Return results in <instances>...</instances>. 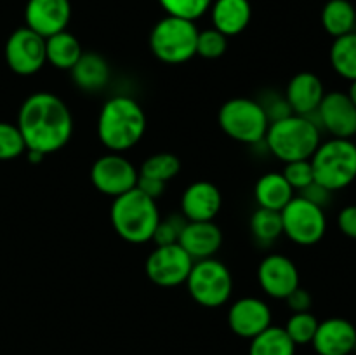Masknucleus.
Listing matches in <instances>:
<instances>
[{
    "mask_svg": "<svg viewBox=\"0 0 356 355\" xmlns=\"http://www.w3.org/2000/svg\"><path fill=\"white\" fill-rule=\"evenodd\" d=\"M228 49V37L216 28L198 31L197 56L204 59H219Z\"/></svg>",
    "mask_w": 356,
    "mask_h": 355,
    "instance_id": "obj_32",
    "label": "nucleus"
},
{
    "mask_svg": "<svg viewBox=\"0 0 356 355\" xmlns=\"http://www.w3.org/2000/svg\"><path fill=\"white\" fill-rule=\"evenodd\" d=\"M284 235L298 246L318 244L327 233L325 209L312 204L302 195H296L280 211Z\"/></svg>",
    "mask_w": 356,
    "mask_h": 355,
    "instance_id": "obj_9",
    "label": "nucleus"
},
{
    "mask_svg": "<svg viewBox=\"0 0 356 355\" xmlns=\"http://www.w3.org/2000/svg\"><path fill=\"white\" fill-rule=\"evenodd\" d=\"M165 187H167V183H162V181L152 180V178H145V176H139L138 184H136V188H139L143 194H146L148 197L155 198V200L163 194V191H165Z\"/></svg>",
    "mask_w": 356,
    "mask_h": 355,
    "instance_id": "obj_40",
    "label": "nucleus"
},
{
    "mask_svg": "<svg viewBox=\"0 0 356 355\" xmlns=\"http://www.w3.org/2000/svg\"><path fill=\"white\" fill-rule=\"evenodd\" d=\"M318 324V319L312 312H298L289 317L284 329L296 347H299V345H312Z\"/></svg>",
    "mask_w": 356,
    "mask_h": 355,
    "instance_id": "obj_30",
    "label": "nucleus"
},
{
    "mask_svg": "<svg viewBox=\"0 0 356 355\" xmlns=\"http://www.w3.org/2000/svg\"><path fill=\"white\" fill-rule=\"evenodd\" d=\"M139 169L124 157V153L108 152L94 160L90 167V181L99 194L106 197H118L136 188Z\"/></svg>",
    "mask_w": 356,
    "mask_h": 355,
    "instance_id": "obj_10",
    "label": "nucleus"
},
{
    "mask_svg": "<svg viewBox=\"0 0 356 355\" xmlns=\"http://www.w3.org/2000/svg\"><path fill=\"white\" fill-rule=\"evenodd\" d=\"M250 233L259 246L270 247L284 235L282 216L278 211L257 207L250 216Z\"/></svg>",
    "mask_w": 356,
    "mask_h": 355,
    "instance_id": "obj_28",
    "label": "nucleus"
},
{
    "mask_svg": "<svg viewBox=\"0 0 356 355\" xmlns=\"http://www.w3.org/2000/svg\"><path fill=\"white\" fill-rule=\"evenodd\" d=\"M313 118L322 132L325 131L327 134H330V138H355L356 106L344 90L325 93Z\"/></svg>",
    "mask_w": 356,
    "mask_h": 355,
    "instance_id": "obj_13",
    "label": "nucleus"
},
{
    "mask_svg": "<svg viewBox=\"0 0 356 355\" xmlns=\"http://www.w3.org/2000/svg\"><path fill=\"white\" fill-rule=\"evenodd\" d=\"M318 355H351L356 350V327L343 317H330L318 324L312 341Z\"/></svg>",
    "mask_w": 356,
    "mask_h": 355,
    "instance_id": "obj_18",
    "label": "nucleus"
},
{
    "mask_svg": "<svg viewBox=\"0 0 356 355\" xmlns=\"http://www.w3.org/2000/svg\"><path fill=\"white\" fill-rule=\"evenodd\" d=\"M146 132V113L131 96H113L103 103L97 117V138L108 152L134 148Z\"/></svg>",
    "mask_w": 356,
    "mask_h": 355,
    "instance_id": "obj_2",
    "label": "nucleus"
},
{
    "mask_svg": "<svg viewBox=\"0 0 356 355\" xmlns=\"http://www.w3.org/2000/svg\"><path fill=\"white\" fill-rule=\"evenodd\" d=\"M72 80L86 93H99L111 79L110 63L99 52H83L72 70Z\"/></svg>",
    "mask_w": 356,
    "mask_h": 355,
    "instance_id": "obj_22",
    "label": "nucleus"
},
{
    "mask_svg": "<svg viewBox=\"0 0 356 355\" xmlns=\"http://www.w3.org/2000/svg\"><path fill=\"white\" fill-rule=\"evenodd\" d=\"M198 31L195 21L165 16L149 31V49L162 63L181 65L197 56Z\"/></svg>",
    "mask_w": 356,
    "mask_h": 355,
    "instance_id": "obj_6",
    "label": "nucleus"
},
{
    "mask_svg": "<svg viewBox=\"0 0 356 355\" xmlns=\"http://www.w3.org/2000/svg\"><path fill=\"white\" fill-rule=\"evenodd\" d=\"M72 19L70 0H28L24 7V26L44 38L65 31Z\"/></svg>",
    "mask_w": 356,
    "mask_h": 355,
    "instance_id": "obj_16",
    "label": "nucleus"
},
{
    "mask_svg": "<svg viewBox=\"0 0 356 355\" xmlns=\"http://www.w3.org/2000/svg\"><path fill=\"white\" fill-rule=\"evenodd\" d=\"M254 197H256V202L259 207L280 212L296 197V191L287 183L284 174L271 171V173L263 174L256 181Z\"/></svg>",
    "mask_w": 356,
    "mask_h": 355,
    "instance_id": "obj_23",
    "label": "nucleus"
},
{
    "mask_svg": "<svg viewBox=\"0 0 356 355\" xmlns=\"http://www.w3.org/2000/svg\"><path fill=\"white\" fill-rule=\"evenodd\" d=\"M82 54V44L68 30L59 31V33L45 38V59L54 68L70 72Z\"/></svg>",
    "mask_w": 356,
    "mask_h": 355,
    "instance_id": "obj_24",
    "label": "nucleus"
},
{
    "mask_svg": "<svg viewBox=\"0 0 356 355\" xmlns=\"http://www.w3.org/2000/svg\"><path fill=\"white\" fill-rule=\"evenodd\" d=\"M195 261L179 246H156L145 263L146 277L159 287H177L184 284Z\"/></svg>",
    "mask_w": 356,
    "mask_h": 355,
    "instance_id": "obj_12",
    "label": "nucleus"
},
{
    "mask_svg": "<svg viewBox=\"0 0 356 355\" xmlns=\"http://www.w3.org/2000/svg\"><path fill=\"white\" fill-rule=\"evenodd\" d=\"M159 3L167 16L197 21L211 9L212 0H159Z\"/></svg>",
    "mask_w": 356,
    "mask_h": 355,
    "instance_id": "obj_31",
    "label": "nucleus"
},
{
    "mask_svg": "<svg viewBox=\"0 0 356 355\" xmlns=\"http://www.w3.org/2000/svg\"><path fill=\"white\" fill-rule=\"evenodd\" d=\"M284 301L287 303V306L291 308L292 313L309 312V308H312L313 305L312 294H309L305 287H301V285H299L298 289H294Z\"/></svg>",
    "mask_w": 356,
    "mask_h": 355,
    "instance_id": "obj_39",
    "label": "nucleus"
},
{
    "mask_svg": "<svg viewBox=\"0 0 356 355\" xmlns=\"http://www.w3.org/2000/svg\"><path fill=\"white\" fill-rule=\"evenodd\" d=\"M299 194H301L306 200H309L312 204L318 205V207L322 209H325L327 205L332 202V191L327 190L325 187H322V184L316 183V181H313L309 187H306L305 190L299 191Z\"/></svg>",
    "mask_w": 356,
    "mask_h": 355,
    "instance_id": "obj_37",
    "label": "nucleus"
},
{
    "mask_svg": "<svg viewBox=\"0 0 356 355\" xmlns=\"http://www.w3.org/2000/svg\"><path fill=\"white\" fill-rule=\"evenodd\" d=\"M219 127L228 138L243 145H257L264 141L270 120L259 101L252 97H232L218 113Z\"/></svg>",
    "mask_w": 356,
    "mask_h": 355,
    "instance_id": "obj_7",
    "label": "nucleus"
},
{
    "mask_svg": "<svg viewBox=\"0 0 356 355\" xmlns=\"http://www.w3.org/2000/svg\"><path fill=\"white\" fill-rule=\"evenodd\" d=\"M212 28L226 37L240 35L250 23L252 7L249 0H212L211 6Z\"/></svg>",
    "mask_w": 356,
    "mask_h": 355,
    "instance_id": "obj_21",
    "label": "nucleus"
},
{
    "mask_svg": "<svg viewBox=\"0 0 356 355\" xmlns=\"http://www.w3.org/2000/svg\"><path fill=\"white\" fill-rule=\"evenodd\" d=\"M181 173L179 157L170 152H160L148 157L139 167V176L159 180L162 183H169L170 180Z\"/></svg>",
    "mask_w": 356,
    "mask_h": 355,
    "instance_id": "obj_29",
    "label": "nucleus"
},
{
    "mask_svg": "<svg viewBox=\"0 0 356 355\" xmlns=\"http://www.w3.org/2000/svg\"><path fill=\"white\" fill-rule=\"evenodd\" d=\"M257 282L270 298L285 299L301 285V277L294 261L280 253H271L257 267Z\"/></svg>",
    "mask_w": 356,
    "mask_h": 355,
    "instance_id": "obj_14",
    "label": "nucleus"
},
{
    "mask_svg": "<svg viewBox=\"0 0 356 355\" xmlns=\"http://www.w3.org/2000/svg\"><path fill=\"white\" fill-rule=\"evenodd\" d=\"M287 183L291 184L294 191H302L306 187L315 181V174H313L312 160H294V162L285 164L284 171H282Z\"/></svg>",
    "mask_w": 356,
    "mask_h": 355,
    "instance_id": "obj_35",
    "label": "nucleus"
},
{
    "mask_svg": "<svg viewBox=\"0 0 356 355\" xmlns=\"http://www.w3.org/2000/svg\"><path fill=\"white\" fill-rule=\"evenodd\" d=\"M330 66L344 80H356V30L334 38L329 51Z\"/></svg>",
    "mask_w": 356,
    "mask_h": 355,
    "instance_id": "obj_26",
    "label": "nucleus"
},
{
    "mask_svg": "<svg viewBox=\"0 0 356 355\" xmlns=\"http://www.w3.org/2000/svg\"><path fill=\"white\" fill-rule=\"evenodd\" d=\"M184 284L197 305L204 308H219L232 298L233 275L222 261L207 258L195 261Z\"/></svg>",
    "mask_w": 356,
    "mask_h": 355,
    "instance_id": "obj_8",
    "label": "nucleus"
},
{
    "mask_svg": "<svg viewBox=\"0 0 356 355\" xmlns=\"http://www.w3.org/2000/svg\"><path fill=\"white\" fill-rule=\"evenodd\" d=\"M16 125L26 150L45 157L65 148L73 134V117L68 104L49 90H38L23 101Z\"/></svg>",
    "mask_w": 356,
    "mask_h": 355,
    "instance_id": "obj_1",
    "label": "nucleus"
},
{
    "mask_svg": "<svg viewBox=\"0 0 356 355\" xmlns=\"http://www.w3.org/2000/svg\"><path fill=\"white\" fill-rule=\"evenodd\" d=\"M322 26L337 38L356 30V6L350 0H329L322 9Z\"/></svg>",
    "mask_w": 356,
    "mask_h": 355,
    "instance_id": "obj_25",
    "label": "nucleus"
},
{
    "mask_svg": "<svg viewBox=\"0 0 356 355\" xmlns=\"http://www.w3.org/2000/svg\"><path fill=\"white\" fill-rule=\"evenodd\" d=\"M322 143V129L313 117L291 113L271 122L264 136L268 152L284 164L309 160Z\"/></svg>",
    "mask_w": 356,
    "mask_h": 355,
    "instance_id": "obj_3",
    "label": "nucleus"
},
{
    "mask_svg": "<svg viewBox=\"0 0 356 355\" xmlns=\"http://www.w3.org/2000/svg\"><path fill=\"white\" fill-rule=\"evenodd\" d=\"M355 138H356V134H355Z\"/></svg>",
    "mask_w": 356,
    "mask_h": 355,
    "instance_id": "obj_43",
    "label": "nucleus"
},
{
    "mask_svg": "<svg viewBox=\"0 0 356 355\" xmlns=\"http://www.w3.org/2000/svg\"><path fill=\"white\" fill-rule=\"evenodd\" d=\"M26 159L30 164H40L42 160L45 159V155H42V153L38 152H33V150H26Z\"/></svg>",
    "mask_w": 356,
    "mask_h": 355,
    "instance_id": "obj_41",
    "label": "nucleus"
},
{
    "mask_svg": "<svg viewBox=\"0 0 356 355\" xmlns=\"http://www.w3.org/2000/svg\"><path fill=\"white\" fill-rule=\"evenodd\" d=\"M186 219L183 214H170L167 218H160L159 225H156L155 233H153L152 242L155 246H170V244H177L181 232H183Z\"/></svg>",
    "mask_w": 356,
    "mask_h": 355,
    "instance_id": "obj_34",
    "label": "nucleus"
},
{
    "mask_svg": "<svg viewBox=\"0 0 356 355\" xmlns=\"http://www.w3.org/2000/svg\"><path fill=\"white\" fill-rule=\"evenodd\" d=\"M315 181L332 194L356 181V141L330 138L320 143L312 159Z\"/></svg>",
    "mask_w": 356,
    "mask_h": 355,
    "instance_id": "obj_5",
    "label": "nucleus"
},
{
    "mask_svg": "<svg viewBox=\"0 0 356 355\" xmlns=\"http://www.w3.org/2000/svg\"><path fill=\"white\" fill-rule=\"evenodd\" d=\"M325 93V86L316 73L299 72L289 80L287 89H285V100H287L292 113L313 117Z\"/></svg>",
    "mask_w": 356,
    "mask_h": 355,
    "instance_id": "obj_19",
    "label": "nucleus"
},
{
    "mask_svg": "<svg viewBox=\"0 0 356 355\" xmlns=\"http://www.w3.org/2000/svg\"><path fill=\"white\" fill-rule=\"evenodd\" d=\"M221 207V190L211 181H195L181 195V214L186 221H214Z\"/></svg>",
    "mask_w": 356,
    "mask_h": 355,
    "instance_id": "obj_17",
    "label": "nucleus"
},
{
    "mask_svg": "<svg viewBox=\"0 0 356 355\" xmlns=\"http://www.w3.org/2000/svg\"><path fill=\"white\" fill-rule=\"evenodd\" d=\"M177 244L193 261L207 260L221 249L222 232L214 221H186Z\"/></svg>",
    "mask_w": 356,
    "mask_h": 355,
    "instance_id": "obj_20",
    "label": "nucleus"
},
{
    "mask_svg": "<svg viewBox=\"0 0 356 355\" xmlns=\"http://www.w3.org/2000/svg\"><path fill=\"white\" fill-rule=\"evenodd\" d=\"M26 152V145L16 124L0 122V160H14Z\"/></svg>",
    "mask_w": 356,
    "mask_h": 355,
    "instance_id": "obj_33",
    "label": "nucleus"
},
{
    "mask_svg": "<svg viewBox=\"0 0 356 355\" xmlns=\"http://www.w3.org/2000/svg\"><path fill=\"white\" fill-rule=\"evenodd\" d=\"M110 219L115 233L129 244L152 242L160 221V211L155 198L132 188L127 194L113 198Z\"/></svg>",
    "mask_w": 356,
    "mask_h": 355,
    "instance_id": "obj_4",
    "label": "nucleus"
},
{
    "mask_svg": "<svg viewBox=\"0 0 356 355\" xmlns=\"http://www.w3.org/2000/svg\"><path fill=\"white\" fill-rule=\"evenodd\" d=\"M249 355H296V345L284 327L270 326L250 340Z\"/></svg>",
    "mask_w": 356,
    "mask_h": 355,
    "instance_id": "obj_27",
    "label": "nucleus"
},
{
    "mask_svg": "<svg viewBox=\"0 0 356 355\" xmlns=\"http://www.w3.org/2000/svg\"><path fill=\"white\" fill-rule=\"evenodd\" d=\"M257 101H259V104L263 106L270 124L275 120H280V118L289 117V115L292 113L291 106H289L287 100H285V94H278L271 90V93L263 94Z\"/></svg>",
    "mask_w": 356,
    "mask_h": 355,
    "instance_id": "obj_36",
    "label": "nucleus"
},
{
    "mask_svg": "<svg viewBox=\"0 0 356 355\" xmlns=\"http://www.w3.org/2000/svg\"><path fill=\"white\" fill-rule=\"evenodd\" d=\"M228 326L236 336L252 340L271 326L270 305L256 296L236 299L228 310Z\"/></svg>",
    "mask_w": 356,
    "mask_h": 355,
    "instance_id": "obj_15",
    "label": "nucleus"
},
{
    "mask_svg": "<svg viewBox=\"0 0 356 355\" xmlns=\"http://www.w3.org/2000/svg\"><path fill=\"white\" fill-rule=\"evenodd\" d=\"M337 226L344 237L356 240V204H350L341 209L337 214Z\"/></svg>",
    "mask_w": 356,
    "mask_h": 355,
    "instance_id": "obj_38",
    "label": "nucleus"
},
{
    "mask_svg": "<svg viewBox=\"0 0 356 355\" xmlns=\"http://www.w3.org/2000/svg\"><path fill=\"white\" fill-rule=\"evenodd\" d=\"M6 63L16 75L30 77L40 72L45 59V38L28 26H21L9 35L3 47Z\"/></svg>",
    "mask_w": 356,
    "mask_h": 355,
    "instance_id": "obj_11",
    "label": "nucleus"
},
{
    "mask_svg": "<svg viewBox=\"0 0 356 355\" xmlns=\"http://www.w3.org/2000/svg\"><path fill=\"white\" fill-rule=\"evenodd\" d=\"M348 96H350V100L353 101V104L356 106V80H353V82H350V89H348Z\"/></svg>",
    "mask_w": 356,
    "mask_h": 355,
    "instance_id": "obj_42",
    "label": "nucleus"
}]
</instances>
